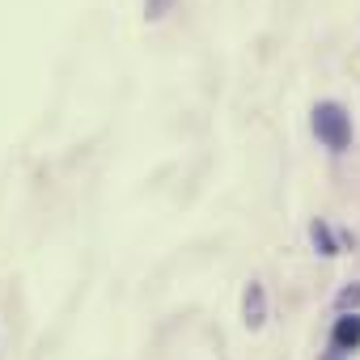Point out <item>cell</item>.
I'll return each mask as SVG.
<instances>
[{"mask_svg": "<svg viewBox=\"0 0 360 360\" xmlns=\"http://www.w3.org/2000/svg\"><path fill=\"white\" fill-rule=\"evenodd\" d=\"M314 131H318V140H322L326 148H335V153H343L347 140H352V123H347L343 106H335V102L314 106Z\"/></svg>", "mask_w": 360, "mask_h": 360, "instance_id": "1", "label": "cell"}, {"mask_svg": "<svg viewBox=\"0 0 360 360\" xmlns=\"http://www.w3.org/2000/svg\"><path fill=\"white\" fill-rule=\"evenodd\" d=\"M352 347H360V318L343 314L335 322V352H352Z\"/></svg>", "mask_w": 360, "mask_h": 360, "instance_id": "2", "label": "cell"}, {"mask_svg": "<svg viewBox=\"0 0 360 360\" xmlns=\"http://www.w3.org/2000/svg\"><path fill=\"white\" fill-rule=\"evenodd\" d=\"M246 322H250V326L263 322V288H259V284L246 288Z\"/></svg>", "mask_w": 360, "mask_h": 360, "instance_id": "3", "label": "cell"}, {"mask_svg": "<svg viewBox=\"0 0 360 360\" xmlns=\"http://www.w3.org/2000/svg\"><path fill=\"white\" fill-rule=\"evenodd\" d=\"M309 233H314V246H318L322 255H335V242H330V229H326L322 221H314V229H309Z\"/></svg>", "mask_w": 360, "mask_h": 360, "instance_id": "4", "label": "cell"}, {"mask_svg": "<svg viewBox=\"0 0 360 360\" xmlns=\"http://www.w3.org/2000/svg\"><path fill=\"white\" fill-rule=\"evenodd\" d=\"M339 305H360V288H343L339 292Z\"/></svg>", "mask_w": 360, "mask_h": 360, "instance_id": "5", "label": "cell"}, {"mask_svg": "<svg viewBox=\"0 0 360 360\" xmlns=\"http://www.w3.org/2000/svg\"><path fill=\"white\" fill-rule=\"evenodd\" d=\"M165 9H169V0H148V18H153V22H157Z\"/></svg>", "mask_w": 360, "mask_h": 360, "instance_id": "6", "label": "cell"}]
</instances>
